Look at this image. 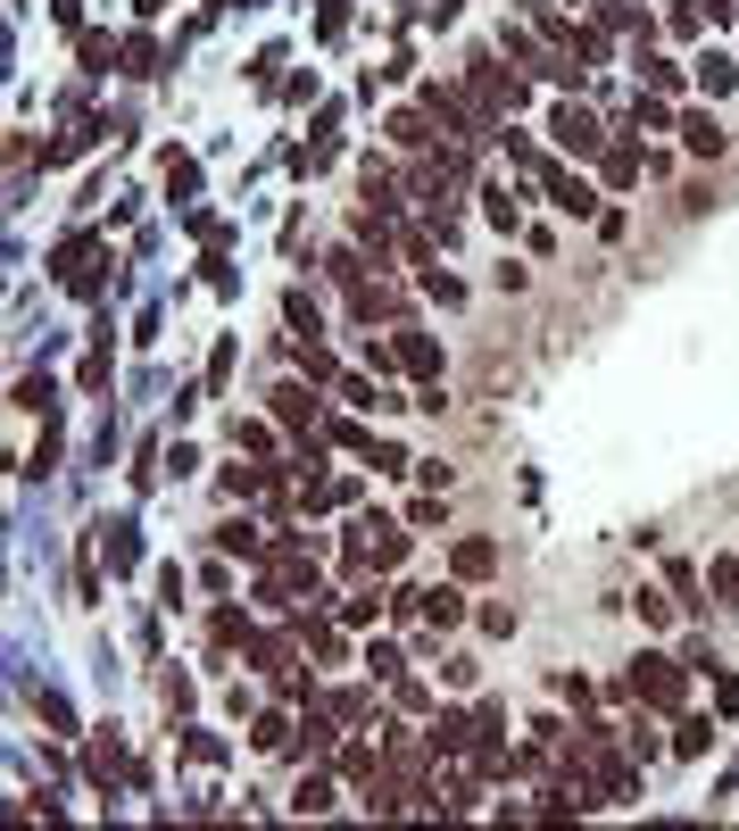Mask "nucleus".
<instances>
[{"label": "nucleus", "instance_id": "24", "mask_svg": "<svg viewBox=\"0 0 739 831\" xmlns=\"http://www.w3.org/2000/svg\"><path fill=\"white\" fill-rule=\"evenodd\" d=\"M640 76H648V92H682V67L673 58H640Z\"/></svg>", "mask_w": 739, "mask_h": 831}, {"label": "nucleus", "instance_id": "12", "mask_svg": "<svg viewBox=\"0 0 739 831\" xmlns=\"http://www.w3.org/2000/svg\"><path fill=\"white\" fill-rule=\"evenodd\" d=\"M640 167H648V158L631 151V142H607V184H615V191H624V184H640Z\"/></svg>", "mask_w": 739, "mask_h": 831}, {"label": "nucleus", "instance_id": "11", "mask_svg": "<svg viewBox=\"0 0 739 831\" xmlns=\"http://www.w3.org/2000/svg\"><path fill=\"white\" fill-rule=\"evenodd\" d=\"M424 623H433V632L466 623V599H457V590H424Z\"/></svg>", "mask_w": 739, "mask_h": 831}, {"label": "nucleus", "instance_id": "17", "mask_svg": "<svg viewBox=\"0 0 739 831\" xmlns=\"http://www.w3.org/2000/svg\"><path fill=\"white\" fill-rule=\"evenodd\" d=\"M216 549H225V557H266V541L249 524H225V532H216Z\"/></svg>", "mask_w": 739, "mask_h": 831}, {"label": "nucleus", "instance_id": "16", "mask_svg": "<svg viewBox=\"0 0 739 831\" xmlns=\"http://www.w3.org/2000/svg\"><path fill=\"white\" fill-rule=\"evenodd\" d=\"M706 749H715V723H698V716H690L682 732H673V756H706Z\"/></svg>", "mask_w": 739, "mask_h": 831}, {"label": "nucleus", "instance_id": "23", "mask_svg": "<svg viewBox=\"0 0 739 831\" xmlns=\"http://www.w3.org/2000/svg\"><path fill=\"white\" fill-rule=\"evenodd\" d=\"M283 317H291V324H300V333H307V341H316V333H324V317H316V300H307V291H291V300H283Z\"/></svg>", "mask_w": 739, "mask_h": 831}, {"label": "nucleus", "instance_id": "14", "mask_svg": "<svg viewBox=\"0 0 739 831\" xmlns=\"http://www.w3.org/2000/svg\"><path fill=\"white\" fill-rule=\"evenodd\" d=\"M391 142H399V151H424V142H433V133H424V109H399L391 117Z\"/></svg>", "mask_w": 739, "mask_h": 831}, {"label": "nucleus", "instance_id": "20", "mask_svg": "<svg viewBox=\"0 0 739 831\" xmlns=\"http://www.w3.org/2000/svg\"><path fill=\"white\" fill-rule=\"evenodd\" d=\"M382 616V590L374 583H366V590H349V599H341V623H374Z\"/></svg>", "mask_w": 739, "mask_h": 831}, {"label": "nucleus", "instance_id": "8", "mask_svg": "<svg viewBox=\"0 0 739 831\" xmlns=\"http://www.w3.org/2000/svg\"><path fill=\"white\" fill-rule=\"evenodd\" d=\"M449 566H457V583H482V574L499 566V549H491V541H457V557H449Z\"/></svg>", "mask_w": 739, "mask_h": 831}, {"label": "nucleus", "instance_id": "22", "mask_svg": "<svg viewBox=\"0 0 739 831\" xmlns=\"http://www.w3.org/2000/svg\"><path fill=\"white\" fill-rule=\"evenodd\" d=\"M125 774V749H116V740H92V782H116Z\"/></svg>", "mask_w": 739, "mask_h": 831}, {"label": "nucleus", "instance_id": "10", "mask_svg": "<svg viewBox=\"0 0 739 831\" xmlns=\"http://www.w3.org/2000/svg\"><path fill=\"white\" fill-rule=\"evenodd\" d=\"M275 416H283V424H316V391L283 383V391H275Z\"/></svg>", "mask_w": 739, "mask_h": 831}, {"label": "nucleus", "instance_id": "15", "mask_svg": "<svg viewBox=\"0 0 739 831\" xmlns=\"http://www.w3.org/2000/svg\"><path fill=\"white\" fill-rule=\"evenodd\" d=\"M482 217H491L499 233H515V191H507V184H491V191H482Z\"/></svg>", "mask_w": 739, "mask_h": 831}, {"label": "nucleus", "instance_id": "13", "mask_svg": "<svg viewBox=\"0 0 739 831\" xmlns=\"http://www.w3.org/2000/svg\"><path fill=\"white\" fill-rule=\"evenodd\" d=\"M698 84H706V92H731V84H739V58L706 51V58H698Z\"/></svg>", "mask_w": 739, "mask_h": 831}, {"label": "nucleus", "instance_id": "28", "mask_svg": "<svg viewBox=\"0 0 739 831\" xmlns=\"http://www.w3.org/2000/svg\"><path fill=\"white\" fill-rule=\"evenodd\" d=\"M715 707H723V716H739V682L731 674H715Z\"/></svg>", "mask_w": 739, "mask_h": 831}, {"label": "nucleus", "instance_id": "27", "mask_svg": "<svg viewBox=\"0 0 739 831\" xmlns=\"http://www.w3.org/2000/svg\"><path fill=\"white\" fill-rule=\"evenodd\" d=\"M291 807H300V815H324V807H333V782H300V798H291Z\"/></svg>", "mask_w": 739, "mask_h": 831}, {"label": "nucleus", "instance_id": "5", "mask_svg": "<svg viewBox=\"0 0 739 831\" xmlns=\"http://www.w3.org/2000/svg\"><path fill=\"white\" fill-rule=\"evenodd\" d=\"M391 358L407 366V375L440 383V341H433V333H399V341H391Z\"/></svg>", "mask_w": 739, "mask_h": 831}, {"label": "nucleus", "instance_id": "7", "mask_svg": "<svg viewBox=\"0 0 739 831\" xmlns=\"http://www.w3.org/2000/svg\"><path fill=\"white\" fill-rule=\"evenodd\" d=\"M474 732H482L474 716H440L433 723V756H466V749H474Z\"/></svg>", "mask_w": 739, "mask_h": 831}, {"label": "nucleus", "instance_id": "26", "mask_svg": "<svg viewBox=\"0 0 739 831\" xmlns=\"http://www.w3.org/2000/svg\"><path fill=\"white\" fill-rule=\"evenodd\" d=\"M424 284H433V300H440V308L466 300V284H457V275H440V266H424Z\"/></svg>", "mask_w": 739, "mask_h": 831}, {"label": "nucleus", "instance_id": "25", "mask_svg": "<svg viewBox=\"0 0 739 831\" xmlns=\"http://www.w3.org/2000/svg\"><path fill=\"white\" fill-rule=\"evenodd\" d=\"M715 590H723L715 607H739V557H715Z\"/></svg>", "mask_w": 739, "mask_h": 831}, {"label": "nucleus", "instance_id": "29", "mask_svg": "<svg viewBox=\"0 0 739 831\" xmlns=\"http://www.w3.org/2000/svg\"><path fill=\"white\" fill-rule=\"evenodd\" d=\"M566 9H582V0H566Z\"/></svg>", "mask_w": 739, "mask_h": 831}, {"label": "nucleus", "instance_id": "2", "mask_svg": "<svg viewBox=\"0 0 739 831\" xmlns=\"http://www.w3.org/2000/svg\"><path fill=\"white\" fill-rule=\"evenodd\" d=\"M466 92H474V100H482V109H491V117H499V125H507V117H515V109H524V84H515V76H507V67H499V58H466Z\"/></svg>", "mask_w": 739, "mask_h": 831}, {"label": "nucleus", "instance_id": "21", "mask_svg": "<svg viewBox=\"0 0 739 831\" xmlns=\"http://www.w3.org/2000/svg\"><path fill=\"white\" fill-rule=\"evenodd\" d=\"M324 275H333V284H349V291H358V284H366V250H333V266H324Z\"/></svg>", "mask_w": 739, "mask_h": 831}, {"label": "nucleus", "instance_id": "4", "mask_svg": "<svg viewBox=\"0 0 739 831\" xmlns=\"http://www.w3.org/2000/svg\"><path fill=\"white\" fill-rule=\"evenodd\" d=\"M540 191H549L557 208H566V217H590V208H598V191L582 184V175H566V167H549V158H540Z\"/></svg>", "mask_w": 739, "mask_h": 831}, {"label": "nucleus", "instance_id": "9", "mask_svg": "<svg viewBox=\"0 0 739 831\" xmlns=\"http://www.w3.org/2000/svg\"><path fill=\"white\" fill-rule=\"evenodd\" d=\"M349 317H358V324H374V317H399V300H391L382 284H358V291H349Z\"/></svg>", "mask_w": 739, "mask_h": 831}, {"label": "nucleus", "instance_id": "1", "mask_svg": "<svg viewBox=\"0 0 739 831\" xmlns=\"http://www.w3.org/2000/svg\"><path fill=\"white\" fill-rule=\"evenodd\" d=\"M624 690H631L640 707H664V716H673V707L690 699V665H682V657H664V649H648V657L631 665V682H624Z\"/></svg>", "mask_w": 739, "mask_h": 831}, {"label": "nucleus", "instance_id": "19", "mask_svg": "<svg viewBox=\"0 0 739 831\" xmlns=\"http://www.w3.org/2000/svg\"><path fill=\"white\" fill-rule=\"evenodd\" d=\"M100 549H109V574H133V557H142V549H133V532H125V524H109V541H100Z\"/></svg>", "mask_w": 739, "mask_h": 831}, {"label": "nucleus", "instance_id": "6", "mask_svg": "<svg viewBox=\"0 0 739 831\" xmlns=\"http://www.w3.org/2000/svg\"><path fill=\"white\" fill-rule=\"evenodd\" d=\"M682 142H690L698 158H723V151H731V133H723L706 109H690V117H682Z\"/></svg>", "mask_w": 739, "mask_h": 831}, {"label": "nucleus", "instance_id": "18", "mask_svg": "<svg viewBox=\"0 0 739 831\" xmlns=\"http://www.w3.org/2000/svg\"><path fill=\"white\" fill-rule=\"evenodd\" d=\"M291 749H300V756H333V723H324V716H307V723H300V740H291Z\"/></svg>", "mask_w": 739, "mask_h": 831}, {"label": "nucleus", "instance_id": "3", "mask_svg": "<svg viewBox=\"0 0 739 831\" xmlns=\"http://www.w3.org/2000/svg\"><path fill=\"white\" fill-rule=\"evenodd\" d=\"M557 151H573V158H598V151H607V133H598V117H590V109H557Z\"/></svg>", "mask_w": 739, "mask_h": 831}]
</instances>
